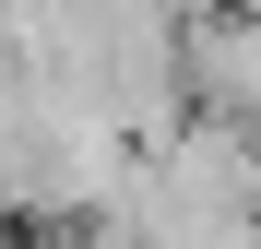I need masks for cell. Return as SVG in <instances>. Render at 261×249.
<instances>
[{"label": "cell", "mask_w": 261, "mask_h": 249, "mask_svg": "<svg viewBox=\"0 0 261 249\" xmlns=\"http://www.w3.org/2000/svg\"><path fill=\"white\" fill-rule=\"evenodd\" d=\"M249 214H261V166H249Z\"/></svg>", "instance_id": "obj_1"}]
</instances>
